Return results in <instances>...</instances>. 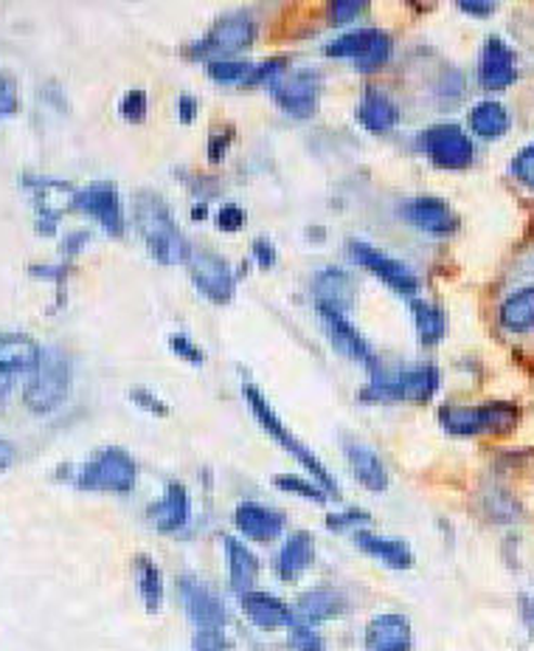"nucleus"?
<instances>
[{
  "mask_svg": "<svg viewBox=\"0 0 534 651\" xmlns=\"http://www.w3.org/2000/svg\"><path fill=\"white\" fill-rule=\"evenodd\" d=\"M234 525L245 539L257 541V545H268V541L282 536L287 519L282 511L268 508L262 502H239L234 511Z\"/></svg>",
  "mask_w": 534,
  "mask_h": 651,
  "instance_id": "obj_17",
  "label": "nucleus"
},
{
  "mask_svg": "<svg viewBox=\"0 0 534 651\" xmlns=\"http://www.w3.org/2000/svg\"><path fill=\"white\" fill-rule=\"evenodd\" d=\"M178 113H181V122L192 125L197 119V99L195 97H181V105H178Z\"/></svg>",
  "mask_w": 534,
  "mask_h": 651,
  "instance_id": "obj_52",
  "label": "nucleus"
},
{
  "mask_svg": "<svg viewBox=\"0 0 534 651\" xmlns=\"http://www.w3.org/2000/svg\"><path fill=\"white\" fill-rule=\"evenodd\" d=\"M422 148L433 167L439 169H467L476 162V144L453 122L430 125L422 133Z\"/></svg>",
  "mask_w": 534,
  "mask_h": 651,
  "instance_id": "obj_9",
  "label": "nucleus"
},
{
  "mask_svg": "<svg viewBox=\"0 0 534 651\" xmlns=\"http://www.w3.org/2000/svg\"><path fill=\"white\" fill-rule=\"evenodd\" d=\"M243 393H245V400H248L250 414L257 418V423L264 429V432L271 434L273 443H278V446L285 448L287 455L292 457V460L299 462V465H304L307 474L313 476L315 483H318L321 488L329 494V497L340 499V488H338V483H335V476L329 474V469H326L324 462H321L318 457H315L313 451H310V448H307L304 443H301L299 437H296V434L285 426V423H282V418L276 414V409H273L271 404H268V398L259 393V386L245 384Z\"/></svg>",
  "mask_w": 534,
  "mask_h": 651,
  "instance_id": "obj_2",
  "label": "nucleus"
},
{
  "mask_svg": "<svg viewBox=\"0 0 534 651\" xmlns=\"http://www.w3.org/2000/svg\"><path fill=\"white\" fill-rule=\"evenodd\" d=\"M229 144H231L229 133H214V136H211V139H209V162L220 164L222 158H225V153H229Z\"/></svg>",
  "mask_w": 534,
  "mask_h": 651,
  "instance_id": "obj_50",
  "label": "nucleus"
},
{
  "mask_svg": "<svg viewBox=\"0 0 534 651\" xmlns=\"http://www.w3.org/2000/svg\"><path fill=\"white\" fill-rule=\"evenodd\" d=\"M439 421L453 437H479V434H509L521 421V412L507 400H493L484 407H444Z\"/></svg>",
  "mask_w": 534,
  "mask_h": 651,
  "instance_id": "obj_5",
  "label": "nucleus"
},
{
  "mask_svg": "<svg viewBox=\"0 0 534 651\" xmlns=\"http://www.w3.org/2000/svg\"><path fill=\"white\" fill-rule=\"evenodd\" d=\"M149 522L158 533H178L188 525V516H192V499H188V490L183 483H169L164 497L158 502L149 505L146 511Z\"/></svg>",
  "mask_w": 534,
  "mask_h": 651,
  "instance_id": "obj_21",
  "label": "nucleus"
},
{
  "mask_svg": "<svg viewBox=\"0 0 534 651\" xmlns=\"http://www.w3.org/2000/svg\"><path fill=\"white\" fill-rule=\"evenodd\" d=\"M273 102L292 119H310L318 111L321 77L313 68L285 71L271 82Z\"/></svg>",
  "mask_w": 534,
  "mask_h": 651,
  "instance_id": "obj_8",
  "label": "nucleus"
},
{
  "mask_svg": "<svg viewBox=\"0 0 534 651\" xmlns=\"http://www.w3.org/2000/svg\"><path fill=\"white\" fill-rule=\"evenodd\" d=\"M253 74V65L248 60H231V56H220L209 63V77L220 85H245Z\"/></svg>",
  "mask_w": 534,
  "mask_h": 651,
  "instance_id": "obj_36",
  "label": "nucleus"
},
{
  "mask_svg": "<svg viewBox=\"0 0 534 651\" xmlns=\"http://www.w3.org/2000/svg\"><path fill=\"white\" fill-rule=\"evenodd\" d=\"M178 596H181L186 617L195 624V629H225L229 624V610L214 589L206 587L195 575H181L178 578Z\"/></svg>",
  "mask_w": 534,
  "mask_h": 651,
  "instance_id": "obj_11",
  "label": "nucleus"
},
{
  "mask_svg": "<svg viewBox=\"0 0 534 651\" xmlns=\"http://www.w3.org/2000/svg\"><path fill=\"white\" fill-rule=\"evenodd\" d=\"M135 226H139L141 238H144L146 248L158 263L164 266H174L188 259V245L183 240L181 229L174 224L169 204L153 190H144L135 195Z\"/></svg>",
  "mask_w": 534,
  "mask_h": 651,
  "instance_id": "obj_1",
  "label": "nucleus"
},
{
  "mask_svg": "<svg viewBox=\"0 0 534 651\" xmlns=\"http://www.w3.org/2000/svg\"><path fill=\"white\" fill-rule=\"evenodd\" d=\"M315 561V536L310 531H296L290 533L285 539V545L278 547L276 561H273V567H276V575L282 582H296L301 573L313 567Z\"/></svg>",
  "mask_w": 534,
  "mask_h": 651,
  "instance_id": "obj_22",
  "label": "nucleus"
},
{
  "mask_svg": "<svg viewBox=\"0 0 534 651\" xmlns=\"http://www.w3.org/2000/svg\"><path fill=\"white\" fill-rule=\"evenodd\" d=\"M285 71H287L285 56H276V60H264L262 65H257V68H253V74H250V79L245 85H259V82L271 85L273 79L282 77Z\"/></svg>",
  "mask_w": 534,
  "mask_h": 651,
  "instance_id": "obj_42",
  "label": "nucleus"
},
{
  "mask_svg": "<svg viewBox=\"0 0 534 651\" xmlns=\"http://www.w3.org/2000/svg\"><path fill=\"white\" fill-rule=\"evenodd\" d=\"M188 277L195 282L206 299L225 305L234 296V271L220 254L214 252H192L188 254Z\"/></svg>",
  "mask_w": 534,
  "mask_h": 651,
  "instance_id": "obj_13",
  "label": "nucleus"
},
{
  "mask_svg": "<svg viewBox=\"0 0 534 651\" xmlns=\"http://www.w3.org/2000/svg\"><path fill=\"white\" fill-rule=\"evenodd\" d=\"M88 240H91V234H88V231H74V234H70V238L63 243V252L68 254V257H77L79 248H82Z\"/></svg>",
  "mask_w": 534,
  "mask_h": 651,
  "instance_id": "obj_51",
  "label": "nucleus"
},
{
  "mask_svg": "<svg viewBox=\"0 0 534 651\" xmlns=\"http://www.w3.org/2000/svg\"><path fill=\"white\" fill-rule=\"evenodd\" d=\"M470 127L472 133L479 136V139H500V136L509 133V127H512V116L500 102L495 99H486V102H479V105L470 111Z\"/></svg>",
  "mask_w": 534,
  "mask_h": 651,
  "instance_id": "obj_31",
  "label": "nucleus"
},
{
  "mask_svg": "<svg viewBox=\"0 0 534 651\" xmlns=\"http://www.w3.org/2000/svg\"><path fill=\"white\" fill-rule=\"evenodd\" d=\"M195 651H229V635L225 629H197L192 640Z\"/></svg>",
  "mask_w": 534,
  "mask_h": 651,
  "instance_id": "obj_41",
  "label": "nucleus"
},
{
  "mask_svg": "<svg viewBox=\"0 0 534 651\" xmlns=\"http://www.w3.org/2000/svg\"><path fill=\"white\" fill-rule=\"evenodd\" d=\"M225 547V564H229V584L236 596H245L253 589L259 578V559L245 541H239L236 536H225L222 539Z\"/></svg>",
  "mask_w": 534,
  "mask_h": 651,
  "instance_id": "obj_28",
  "label": "nucleus"
},
{
  "mask_svg": "<svg viewBox=\"0 0 534 651\" xmlns=\"http://www.w3.org/2000/svg\"><path fill=\"white\" fill-rule=\"evenodd\" d=\"M500 324L512 333H523L534 324V285L515 291L500 305Z\"/></svg>",
  "mask_w": 534,
  "mask_h": 651,
  "instance_id": "obj_33",
  "label": "nucleus"
},
{
  "mask_svg": "<svg viewBox=\"0 0 534 651\" xmlns=\"http://www.w3.org/2000/svg\"><path fill=\"white\" fill-rule=\"evenodd\" d=\"M169 347H172L174 356H181L183 361H188V365H195V367L206 365V356H203L200 347H197V344L192 342L188 336H183V333H174V336L169 339Z\"/></svg>",
  "mask_w": 534,
  "mask_h": 651,
  "instance_id": "obj_39",
  "label": "nucleus"
},
{
  "mask_svg": "<svg viewBox=\"0 0 534 651\" xmlns=\"http://www.w3.org/2000/svg\"><path fill=\"white\" fill-rule=\"evenodd\" d=\"M315 299H318V308L347 314L357 299V282L340 268H324L315 277Z\"/></svg>",
  "mask_w": 534,
  "mask_h": 651,
  "instance_id": "obj_27",
  "label": "nucleus"
},
{
  "mask_svg": "<svg viewBox=\"0 0 534 651\" xmlns=\"http://www.w3.org/2000/svg\"><path fill=\"white\" fill-rule=\"evenodd\" d=\"M79 212L91 215L93 220H99V226L113 234V238H121L125 234V212H121V201H118V192L113 183L99 181L84 187L77 192V201H74Z\"/></svg>",
  "mask_w": 534,
  "mask_h": 651,
  "instance_id": "obj_14",
  "label": "nucleus"
},
{
  "mask_svg": "<svg viewBox=\"0 0 534 651\" xmlns=\"http://www.w3.org/2000/svg\"><path fill=\"white\" fill-rule=\"evenodd\" d=\"M366 651H411L414 649V629L411 621L400 612L375 615L363 631Z\"/></svg>",
  "mask_w": 534,
  "mask_h": 651,
  "instance_id": "obj_18",
  "label": "nucleus"
},
{
  "mask_svg": "<svg viewBox=\"0 0 534 651\" xmlns=\"http://www.w3.org/2000/svg\"><path fill=\"white\" fill-rule=\"evenodd\" d=\"M17 107H21V102H17V85H14V79L3 77L0 79V119L17 113Z\"/></svg>",
  "mask_w": 534,
  "mask_h": 651,
  "instance_id": "obj_47",
  "label": "nucleus"
},
{
  "mask_svg": "<svg viewBox=\"0 0 534 651\" xmlns=\"http://www.w3.org/2000/svg\"><path fill=\"white\" fill-rule=\"evenodd\" d=\"M363 9H366L363 0H335L329 7V21H333V26H343V23L354 21Z\"/></svg>",
  "mask_w": 534,
  "mask_h": 651,
  "instance_id": "obj_44",
  "label": "nucleus"
},
{
  "mask_svg": "<svg viewBox=\"0 0 534 651\" xmlns=\"http://www.w3.org/2000/svg\"><path fill=\"white\" fill-rule=\"evenodd\" d=\"M70 390V361L60 347H42L40 365L28 375V384L23 390L26 407L37 414L54 412Z\"/></svg>",
  "mask_w": 534,
  "mask_h": 651,
  "instance_id": "obj_4",
  "label": "nucleus"
},
{
  "mask_svg": "<svg viewBox=\"0 0 534 651\" xmlns=\"http://www.w3.org/2000/svg\"><path fill=\"white\" fill-rule=\"evenodd\" d=\"M411 310H414L419 342H422L425 347H433V344L442 342L444 333H447V316H444V310L422 299L411 302Z\"/></svg>",
  "mask_w": 534,
  "mask_h": 651,
  "instance_id": "obj_34",
  "label": "nucleus"
},
{
  "mask_svg": "<svg viewBox=\"0 0 534 651\" xmlns=\"http://www.w3.org/2000/svg\"><path fill=\"white\" fill-rule=\"evenodd\" d=\"M139 483V465L125 448L107 446L93 460L79 469L77 485L82 490H105V494H130Z\"/></svg>",
  "mask_w": 534,
  "mask_h": 651,
  "instance_id": "obj_6",
  "label": "nucleus"
},
{
  "mask_svg": "<svg viewBox=\"0 0 534 651\" xmlns=\"http://www.w3.org/2000/svg\"><path fill=\"white\" fill-rule=\"evenodd\" d=\"M130 400H132V404H139L141 409H146L149 414H155V418H167V414H169L167 404H164L160 398H155L149 390H132Z\"/></svg>",
  "mask_w": 534,
  "mask_h": 651,
  "instance_id": "obj_45",
  "label": "nucleus"
},
{
  "mask_svg": "<svg viewBox=\"0 0 534 651\" xmlns=\"http://www.w3.org/2000/svg\"><path fill=\"white\" fill-rule=\"evenodd\" d=\"M26 183L35 187L37 215H40V224H37V229L45 231V234H51L56 226V220H60V215L74 206V201H77V192L70 190L68 183L45 181V178H40V181H31V178H26Z\"/></svg>",
  "mask_w": 534,
  "mask_h": 651,
  "instance_id": "obj_24",
  "label": "nucleus"
},
{
  "mask_svg": "<svg viewBox=\"0 0 534 651\" xmlns=\"http://www.w3.org/2000/svg\"><path fill=\"white\" fill-rule=\"evenodd\" d=\"M368 522H372V516H368L366 511H361V508H347V511L329 513V516H326V527L335 533L352 531V527L354 533H357L363 531V525H368Z\"/></svg>",
  "mask_w": 534,
  "mask_h": 651,
  "instance_id": "obj_38",
  "label": "nucleus"
},
{
  "mask_svg": "<svg viewBox=\"0 0 534 651\" xmlns=\"http://www.w3.org/2000/svg\"><path fill=\"white\" fill-rule=\"evenodd\" d=\"M250 252H253V257H257V263L262 268H273V263H276V248H273L271 240H253V245H250Z\"/></svg>",
  "mask_w": 534,
  "mask_h": 651,
  "instance_id": "obj_48",
  "label": "nucleus"
},
{
  "mask_svg": "<svg viewBox=\"0 0 534 651\" xmlns=\"http://www.w3.org/2000/svg\"><path fill=\"white\" fill-rule=\"evenodd\" d=\"M273 485H276L278 490H285V494H292V497H301V499H310V502H315V505H326L329 499H333L324 488H321L318 483H315L313 476L276 474V476H273Z\"/></svg>",
  "mask_w": 534,
  "mask_h": 651,
  "instance_id": "obj_35",
  "label": "nucleus"
},
{
  "mask_svg": "<svg viewBox=\"0 0 534 651\" xmlns=\"http://www.w3.org/2000/svg\"><path fill=\"white\" fill-rule=\"evenodd\" d=\"M357 119H361V125L366 127V130H372V133H389V130L396 127V122H400V107H396L382 91L368 88V91L363 93Z\"/></svg>",
  "mask_w": 534,
  "mask_h": 651,
  "instance_id": "obj_30",
  "label": "nucleus"
},
{
  "mask_svg": "<svg viewBox=\"0 0 534 651\" xmlns=\"http://www.w3.org/2000/svg\"><path fill=\"white\" fill-rule=\"evenodd\" d=\"M403 217L411 226H417L419 231L433 234V238H447V234H453L458 226L451 206L444 204L442 197H433V195L414 197V201L403 204Z\"/></svg>",
  "mask_w": 534,
  "mask_h": 651,
  "instance_id": "obj_20",
  "label": "nucleus"
},
{
  "mask_svg": "<svg viewBox=\"0 0 534 651\" xmlns=\"http://www.w3.org/2000/svg\"><path fill=\"white\" fill-rule=\"evenodd\" d=\"M343 451H347V462L349 469H352L354 480H357L363 488L372 490V494H382V490L389 488V469H386V462H382V457L377 455L375 448L347 441L343 443Z\"/></svg>",
  "mask_w": 534,
  "mask_h": 651,
  "instance_id": "obj_26",
  "label": "nucleus"
},
{
  "mask_svg": "<svg viewBox=\"0 0 534 651\" xmlns=\"http://www.w3.org/2000/svg\"><path fill=\"white\" fill-rule=\"evenodd\" d=\"M135 582H139V596L144 601V610L149 615H158L160 607H164V575H160V567L149 556L135 559Z\"/></svg>",
  "mask_w": 534,
  "mask_h": 651,
  "instance_id": "obj_32",
  "label": "nucleus"
},
{
  "mask_svg": "<svg viewBox=\"0 0 534 651\" xmlns=\"http://www.w3.org/2000/svg\"><path fill=\"white\" fill-rule=\"evenodd\" d=\"M118 113H121L127 122H144L146 119V93L144 91L127 93V97L121 99V105H118Z\"/></svg>",
  "mask_w": 534,
  "mask_h": 651,
  "instance_id": "obj_43",
  "label": "nucleus"
},
{
  "mask_svg": "<svg viewBox=\"0 0 534 651\" xmlns=\"http://www.w3.org/2000/svg\"><path fill=\"white\" fill-rule=\"evenodd\" d=\"M292 612H296V621L318 629L321 624L335 621V617H340L347 612V598L340 596L338 589L333 587H315L296 601Z\"/></svg>",
  "mask_w": 534,
  "mask_h": 651,
  "instance_id": "obj_23",
  "label": "nucleus"
},
{
  "mask_svg": "<svg viewBox=\"0 0 534 651\" xmlns=\"http://www.w3.org/2000/svg\"><path fill=\"white\" fill-rule=\"evenodd\" d=\"M442 375L437 367H414V370H382L368 372V384L361 390V400L380 404V400H411L425 404L437 395Z\"/></svg>",
  "mask_w": 534,
  "mask_h": 651,
  "instance_id": "obj_3",
  "label": "nucleus"
},
{
  "mask_svg": "<svg viewBox=\"0 0 534 651\" xmlns=\"http://www.w3.org/2000/svg\"><path fill=\"white\" fill-rule=\"evenodd\" d=\"M512 176L518 178L523 187L534 190V144H529V148H523L521 153L515 155V158H512Z\"/></svg>",
  "mask_w": 534,
  "mask_h": 651,
  "instance_id": "obj_40",
  "label": "nucleus"
},
{
  "mask_svg": "<svg viewBox=\"0 0 534 651\" xmlns=\"http://www.w3.org/2000/svg\"><path fill=\"white\" fill-rule=\"evenodd\" d=\"M257 37V23L248 12L222 14L220 21L211 26V31L203 37L197 46H192V56L203 54H236L245 51Z\"/></svg>",
  "mask_w": 534,
  "mask_h": 651,
  "instance_id": "obj_12",
  "label": "nucleus"
},
{
  "mask_svg": "<svg viewBox=\"0 0 534 651\" xmlns=\"http://www.w3.org/2000/svg\"><path fill=\"white\" fill-rule=\"evenodd\" d=\"M354 545L389 570H396V573L414 567V553H411L408 541L403 539H389V536H380V533L363 527V531L354 533Z\"/></svg>",
  "mask_w": 534,
  "mask_h": 651,
  "instance_id": "obj_25",
  "label": "nucleus"
},
{
  "mask_svg": "<svg viewBox=\"0 0 534 651\" xmlns=\"http://www.w3.org/2000/svg\"><path fill=\"white\" fill-rule=\"evenodd\" d=\"M287 643H290L292 651H326L324 638H321V631L315 626H307L301 621L287 629Z\"/></svg>",
  "mask_w": 534,
  "mask_h": 651,
  "instance_id": "obj_37",
  "label": "nucleus"
},
{
  "mask_svg": "<svg viewBox=\"0 0 534 651\" xmlns=\"http://www.w3.org/2000/svg\"><path fill=\"white\" fill-rule=\"evenodd\" d=\"M326 56H347L357 63V71L372 74V71L382 68L391 56V37L380 28H357V31H347L338 35L335 40L326 42Z\"/></svg>",
  "mask_w": 534,
  "mask_h": 651,
  "instance_id": "obj_7",
  "label": "nucleus"
},
{
  "mask_svg": "<svg viewBox=\"0 0 534 651\" xmlns=\"http://www.w3.org/2000/svg\"><path fill=\"white\" fill-rule=\"evenodd\" d=\"M203 215H206V209H203V206H195V215H192V217H195V220H200Z\"/></svg>",
  "mask_w": 534,
  "mask_h": 651,
  "instance_id": "obj_55",
  "label": "nucleus"
},
{
  "mask_svg": "<svg viewBox=\"0 0 534 651\" xmlns=\"http://www.w3.org/2000/svg\"><path fill=\"white\" fill-rule=\"evenodd\" d=\"M217 226H220L222 231H229V234H234V231L243 229V226H245L243 206H236V204L222 206V209L217 212Z\"/></svg>",
  "mask_w": 534,
  "mask_h": 651,
  "instance_id": "obj_46",
  "label": "nucleus"
},
{
  "mask_svg": "<svg viewBox=\"0 0 534 651\" xmlns=\"http://www.w3.org/2000/svg\"><path fill=\"white\" fill-rule=\"evenodd\" d=\"M458 9L465 14H476V17H490L498 7L493 0H458Z\"/></svg>",
  "mask_w": 534,
  "mask_h": 651,
  "instance_id": "obj_49",
  "label": "nucleus"
},
{
  "mask_svg": "<svg viewBox=\"0 0 534 651\" xmlns=\"http://www.w3.org/2000/svg\"><path fill=\"white\" fill-rule=\"evenodd\" d=\"M14 457H17V448H14L9 441H3V437H0V474H3L9 465H12Z\"/></svg>",
  "mask_w": 534,
  "mask_h": 651,
  "instance_id": "obj_53",
  "label": "nucleus"
},
{
  "mask_svg": "<svg viewBox=\"0 0 534 651\" xmlns=\"http://www.w3.org/2000/svg\"><path fill=\"white\" fill-rule=\"evenodd\" d=\"M42 347L31 336L23 333H6L0 336V367L12 375L17 372H35L40 365Z\"/></svg>",
  "mask_w": 534,
  "mask_h": 651,
  "instance_id": "obj_29",
  "label": "nucleus"
},
{
  "mask_svg": "<svg viewBox=\"0 0 534 651\" xmlns=\"http://www.w3.org/2000/svg\"><path fill=\"white\" fill-rule=\"evenodd\" d=\"M239 607H243L245 617L250 624L262 631H278V629H290L296 624V612H292L290 603H285L282 598L271 596V592H259V589H250L245 596H239Z\"/></svg>",
  "mask_w": 534,
  "mask_h": 651,
  "instance_id": "obj_19",
  "label": "nucleus"
},
{
  "mask_svg": "<svg viewBox=\"0 0 534 651\" xmlns=\"http://www.w3.org/2000/svg\"><path fill=\"white\" fill-rule=\"evenodd\" d=\"M518 79V54L500 37H486L481 49L479 82L486 91H507Z\"/></svg>",
  "mask_w": 534,
  "mask_h": 651,
  "instance_id": "obj_16",
  "label": "nucleus"
},
{
  "mask_svg": "<svg viewBox=\"0 0 534 651\" xmlns=\"http://www.w3.org/2000/svg\"><path fill=\"white\" fill-rule=\"evenodd\" d=\"M318 316H321V322H324L326 336H329V342H333L335 350L343 353V356H349L352 361H361L368 372H375L377 367H380V361H377V356L372 353V347H368V342L363 339V333L354 328L352 322H349L347 314H338V310H329V308H318Z\"/></svg>",
  "mask_w": 534,
  "mask_h": 651,
  "instance_id": "obj_15",
  "label": "nucleus"
},
{
  "mask_svg": "<svg viewBox=\"0 0 534 651\" xmlns=\"http://www.w3.org/2000/svg\"><path fill=\"white\" fill-rule=\"evenodd\" d=\"M12 381H14L12 372H6L3 367H0V409L6 407L9 393H12Z\"/></svg>",
  "mask_w": 534,
  "mask_h": 651,
  "instance_id": "obj_54",
  "label": "nucleus"
},
{
  "mask_svg": "<svg viewBox=\"0 0 534 651\" xmlns=\"http://www.w3.org/2000/svg\"><path fill=\"white\" fill-rule=\"evenodd\" d=\"M349 257L357 263V266H363L366 271H372L377 277V280H382L389 288H394L400 296H417L419 291V280L417 273L411 271L405 263H400L396 257H389V254H382L380 248H375V245L363 243V240H352L349 243Z\"/></svg>",
  "mask_w": 534,
  "mask_h": 651,
  "instance_id": "obj_10",
  "label": "nucleus"
}]
</instances>
